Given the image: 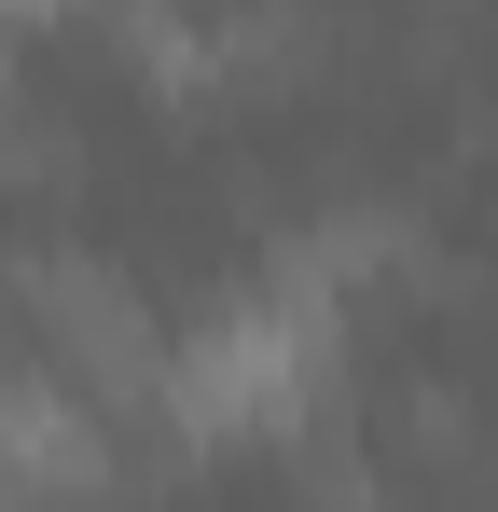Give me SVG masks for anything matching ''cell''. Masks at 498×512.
I'll use <instances>...</instances> for the list:
<instances>
[{
	"mask_svg": "<svg viewBox=\"0 0 498 512\" xmlns=\"http://www.w3.org/2000/svg\"><path fill=\"white\" fill-rule=\"evenodd\" d=\"M332 388V291L305 263H277L263 291H222L194 333L166 346V416L194 443H236V429H305Z\"/></svg>",
	"mask_w": 498,
	"mask_h": 512,
	"instance_id": "6da1fadb",
	"label": "cell"
},
{
	"mask_svg": "<svg viewBox=\"0 0 498 512\" xmlns=\"http://www.w3.org/2000/svg\"><path fill=\"white\" fill-rule=\"evenodd\" d=\"M14 291H28V319H42V360H56V374H83L97 402H166V333H153V305H139L111 263L28 250V263H14Z\"/></svg>",
	"mask_w": 498,
	"mask_h": 512,
	"instance_id": "7a4b0ae2",
	"label": "cell"
},
{
	"mask_svg": "<svg viewBox=\"0 0 498 512\" xmlns=\"http://www.w3.org/2000/svg\"><path fill=\"white\" fill-rule=\"evenodd\" d=\"M0 485L14 499H97L111 485V402L83 374H0Z\"/></svg>",
	"mask_w": 498,
	"mask_h": 512,
	"instance_id": "3957f363",
	"label": "cell"
},
{
	"mask_svg": "<svg viewBox=\"0 0 498 512\" xmlns=\"http://www.w3.org/2000/svg\"><path fill=\"white\" fill-rule=\"evenodd\" d=\"M42 14H70V0H0V28H42Z\"/></svg>",
	"mask_w": 498,
	"mask_h": 512,
	"instance_id": "277c9868",
	"label": "cell"
}]
</instances>
